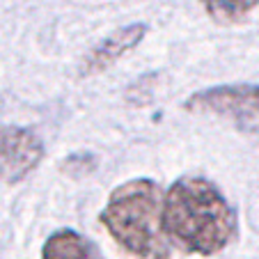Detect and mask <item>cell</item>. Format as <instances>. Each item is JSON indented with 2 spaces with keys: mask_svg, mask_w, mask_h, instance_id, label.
Instances as JSON below:
<instances>
[{
  "mask_svg": "<svg viewBox=\"0 0 259 259\" xmlns=\"http://www.w3.org/2000/svg\"><path fill=\"white\" fill-rule=\"evenodd\" d=\"M44 158V142L23 126H0V181L19 184Z\"/></svg>",
  "mask_w": 259,
  "mask_h": 259,
  "instance_id": "obj_4",
  "label": "cell"
},
{
  "mask_svg": "<svg viewBox=\"0 0 259 259\" xmlns=\"http://www.w3.org/2000/svg\"><path fill=\"white\" fill-rule=\"evenodd\" d=\"M188 113L213 115L232 122L239 131L259 133V85H215L191 94L184 101Z\"/></svg>",
  "mask_w": 259,
  "mask_h": 259,
  "instance_id": "obj_3",
  "label": "cell"
},
{
  "mask_svg": "<svg viewBox=\"0 0 259 259\" xmlns=\"http://www.w3.org/2000/svg\"><path fill=\"white\" fill-rule=\"evenodd\" d=\"M163 191L154 179L124 181L110 193L99 223L122 250L138 259H167L170 245L161 232Z\"/></svg>",
  "mask_w": 259,
  "mask_h": 259,
  "instance_id": "obj_2",
  "label": "cell"
},
{
  "mask_svg": "<svg viewBox=\"0 0 259 259\" xmlns=\"http://www.w3.org/2000/svg\"><path fill=\"white\" fill-rule=\"evenodd\" d=\"M147 34L145 23H131L124 28L115 30L113 34H108L106 39H101L92 51L88 53V58L83 60V76H94L101 73L103 69H108L110 64H115L124 53L133 51Z\"/></svg>",
  "mask_w": 259,
  "mask_h": 259,
  "instance_id": "obj_5",
  "label": "cell"
},
{
  "mask_svg": "<svg viewBox=\"0 0 259 259\" xmlns=\"http://www.w3.org/2000/svg\"><path fill=\"white\" fill-rule=\"evenodd\" d=\"M41 259H103L99 248L76 230H58L44 241Z\"/></svg>",
  "mask_w": 259,
  "mask_h": 259,
  "instance_id": "obj_6",
  "label": "cell"
},
{
  "mask_svg": "<svg viewBox=\"0 0 259 259\" xmlns=\"http://www.w3.org/2000/svg\"><path fill=\"white\" fill-rule=\"evenodd\" d=\"M161 232L186 254L213 257L239 236V215L213 181L186 175L161 200Z\"/></svg>",
  "mask_w": 259,
  "mask_h": 259,
  "instance_id": "obj_1",
  "label": "cell"
},
{
  "mask_svg": "<svg viewBox=\"0 0 259 259\" xmlns=\"http://www.w3.org/2000/svg\"><path fill=\"white\" fill-rule=\"evenodd\" d=\"M213 23L234 25L245 21L259 7V0H197Z\"/></svg>",
  "mask_w": 259,
  "mask_h": 259,
  "instance_id": "obj_7",
  "label": "cell"
}]
</instances>
